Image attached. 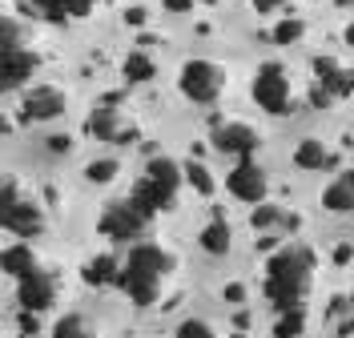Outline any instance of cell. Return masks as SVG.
Wrapping results in <instances>:
<instances>
[{
    "label": "cell",
    "mask_w": 354,
    "mask_h": 338,
    "mask_svg": "<svg viewBox=\"0 0 354 338\" xmlns=\"http://www.w3.org/2000/svg\"><path fill=\"white\" fill-rule=\"evenodd\" d=\"M310 274H314V254L302 246L278 250L266 262V298L278 306V314L302 306V298L310 290Z\"/></svg>",
    "instance_id": "6da1fadb"
},
{
    "label": "cell",
    "mask_w": 354,
    "mask_h": 338,
    "mask_svg": "<svg viewBox=\"0 0 354 338\" xmlns=\"http://www.w3.org/2000/svg\"><path fill=\"white\" fill-rule=\"evenodd\" d=\"M174 270V254L161 246H149V242H137L129 250V258L121 262V278L117 286L129 294L133 306H153L157 302V286L161 278Z\"/></svg>",
    "instance_id": "7a4b0ae2"
},
{
    "label": "cell",
    "mask_w": 354,
    "mask_h": 338,
    "mask_svg": "<svg viewBox=\"0 0 354 338\" xmlns=\"http://www.w3.org/2000/svg\"><path fill=\"white\" fill-rule=\"evenodd\" d=\"M177 89L185 93L194 105H214V101L221 97V89H225V73H221V65H214V61L194 57V61H185V65H181Z\"/></svg>",
    "instance_id": "3957f363"
},
{
    "label": "cell",
    "mask_w": 354,
    "mask_h": 338,
    "mask_svg": "<svg viewBox=\"0 0 354 338\" xmlns=\"http://www.w3.org/2000/svg\"><path fill=\"white\" fill-rule=\"evenodd\" d=\"M254 101H258V109L274 113V117L290 113V77L278 61H266L254 73Z\"/></svg>",
    "instance_id": "277c9868"
},
{
    "label": "cell",
    "mask_w": 354,
    "mask_h": 338,
    "mask_svg": "<svg viewBox=\"0 0 354 338\" xmlns=\"http://www.w3.org/2000/svg\"><path fill=\"white\" fill-rule=\"evenodd\" d=\"M258 145H262V137L254 125H245V121H225V125H214V149L218 153H230V158H254L258 153Z\"/></svg>",
    "instance_id": "5b68a950"
},
{
    "label": "cell",
    "mask_w": 354,
    "mask_h": 338,
    "mask_svg": "<svg viewBox=\"0 0 354 338\" xmlns=\"http://www.w3.org/2000/svg\"><path fill=\"white\" fill-rule=\"evenodd\" d=\"M145 222H149V218H141V214L133 209V202H113L109 209L101 214L97 229H101L105 238H113V242H129V238H137V234L145 229Z\"/></svg>",
    "instance_id": "8992f818"
},
{
    "label": "cell",
    "mask_w": 354,
    "mask_h": 338,
    "mask_svg": "<svg viewBox=\"0 0 354 338\" xmlns=\"http://www.w3.org/2000/svg\"><path fill=\"white\" fill-rule=\"evenodd\" d=\"M225 189L238 198V202H250V205H262L266 198V173L258 161H238L234 169H230V178H225Z\"/></svg>",
    "instance_id": "52a82bcc"
},
{
    "label": "cell",
    "mask_w": 354,
    "mask_h": 338,
    "mask_svg": "<svg viewBox=\"0 0 354 338\" xmlns=\"http://www.w3.org/2000/svg\"><path fill=\"white\" fill-rule=\"evenodd\" d=\"M17 302H21V310L41 314V310H48V306L57 302V282L44 270L24 274V278H17Z\"/></svg>",
    "instance_id": "ba28073f"
},
{
    "label": "cell",
    "mask_w": 354,
    "mask_h": 338,
    "mask_svg": "<svg viewBox=\"0 0 354 338\" xmlns=\"http://www.w3.org/2000/svg\"><path fill=\"white\" fill-rule=\"evenodd\" d=\"M65 93L53 89V85H37V89L24 93L21 101V117L24 121H57L61 113H65Z\"/></svg>",
    "instance_id": "9c48e42d"
},
{
    "label": "cell",
    "mask_w": 354,
    "mask_h": 338,
    "mask_svg": "<svg viewBox=\"0 0 354 338\" xmlns=\"http://www.w3.org/2000/svg\"><path fill=\"white\" fill-rule=\"evenodd\" d=\"M0 225H4L8 234H17V238H37L44 229V214H41L37 202L21 198V202H12V205L0 209Z\"/></svg>",
    "instance_id": "30bf717a"
},
{
    "label": "cell",
    "mask_w": 354,
    "mask_h": 338,
    "mask_svg": "<svg viewBox=\"0 0 354 338\" xmlns=\"http://www.w3.org/2000/svg\"><path fill=\"white\" fill-rule=\"evenodd\" d=\"M37 73V57L28 48H0V89L12 93Z\"/></svg>",
    "instance_id": "8fae6325"
},
{
    "label": "cell",
    "mask_w": 354,
    "mask_h": 338,
    "mask_svg": "<svg viewBox=\"0 0 354 338\" xmlns=\"http://www.w3.org/2000/svg\"><path fill=\"white\" fill-rule=\"evenodd\" d=\"M314 77H318V85L330 97H351L354 93V73L342 68L334 57H314Z\"/></svg>",
    "instance_id": "7c38bea8"
},
{
    "label": "cell",
    "mask_w": 354,
    "mask_h": 338,
    "mask_svg": "<svg viewBox=\"0 0 354 338\" xmlns=\"http://www.w3.org/2000/svg\"><path fill=\"white\" fill-rule=\"evenodd\" d=\"M88 133L97 137V141H133V129L121 125V117H117V105H101V109L88 113Z\"/></svg>",
    "instance_id": "4fadbf2b"
},
{
    "label": "cell",
    "mask_w": 354,
    "mask_h": 338,
    "mask_svg": "<svg viewBox=\"0 0 354 338\" xmlns=\"http://www.w3.org/2000/svg\"><path fill=\"white\" fill-rule=\"evenodd\" d=\"M322 205H326L330 214H354V169H342V173L322 189Z\"/></svg>",
    "instance_id": "5bb4252c"
},
{
    "label": "cell",
    "mask_w": 354,
    "mask_h": 338,
    "mask_svg": "<svg viewBox=\"0 0 354 338\" xmlns=\"http://www.w3.org/2000/svg\"><path fill=\"white\" fill-rule=\"evenodd\" d=\"M28 4H32V8L41 12L44 21H53V24H65L68 17H88L97 0H28Z\"/></svg>",
    "instance_id": "9a60e30c"
},
{
    "label": "cell",
    "mask_w": 354,
    "mask_h": 338,
    "mask_svg": "<svg viewBox=\"0 0 354 338\" xmlns=\"http://www.w3.org/2000/svg\"><path fill=\"white\" fill-rule=\"evenodd\" d=\"M129 202H133V209H137L141 218H153V214H161V209H169V205H174V202H169V198H165V194H161V189H157V185H153L149 178H141L137 185H133Z\"/></svg>",
    "instance_id": "2e32d148"
},
{
    "label": "cell",
    "mask_w": 354,
    "mask_h": 338,
    "mask_svg": "<svg viewBox=\"0 0 354 338\" xmlns=\"http://www.w3.org/2000/svg\"><path fill=\"white\" fill-rule=\"evenodd\" d=\"M145 178L153 181L157 189L174 202V198H177V185H181V178H185V169H181L177 161H169V158H153V161H149V169H145Z\"/></svg>",
    "instance_id": "e0dca14e"
},
{
    "label": "cell",
    "mask_w": 354,
    "mask_h": 338,
    "mask_svg": "<svg viewBox=\"0 0 354 338\" xmlns=\"http://www.w3.org/2000/svg\"><path fill=\"white\" fill-rule=\"evenodd\" d=\"M0 270L12 274V278H24V274L41 270V266H37V254H32V246L17 242V246H4V254H0Z\"/></svg>",
    "instance_id": "ac0fdd59"
},
{
    "label": "cell",
    "mask_w": 354,
    "mask_h": 338,
    "mask_svg": "<svg viewBox=\"0 0 354 338\" xmlns=\"http://www.w3.org/2000/svg\"><path fill=\"white\" fill-rule=\"evenodd\" d=\"M85 282L88 286H117V278H121V262L113 258V254H97V258H88L85 262Z\"/></svg>",
    "instance_id": "d6986e66"
},
{
    "label": "cell",
    "mask_w": 354,
    "mask_h": 338,
    "mask_svg": "<svg viewBox=\"0 0 354 338\" xmlns=\"http://www.w3.org/2000/svg\"><path fill=\"white\" fill-rule=\"evenodd\" d=\"M330 161H334L330 149H326L322 141H314V137L298 141V149H294V165H298V169H306V173H314V169H326Z\"/></svg>",
    "instance_id": "ffe728a7"
},
{
    "label": "cell",
    "mask_w": 354,
    "mask_h": 338,
    "mask_svg": "<svg viewBox=\"0 0 354 338\" xmlns=\"http://www.w3.org/2000/svg\"><path fill=\"white\" fill-rule=\"evenodd\" d=\"M121 73H125V81L129 85H145V81H153L157 77V65L149 53H129L125 57V65H121Z\"/></svg>",
    "instance_id": "44dd1931"
},
{
    "label": "cell",
    "mask_w": 354,
    "mask_h": 338,
    "mask_svg": "<svg viewBox=\"0 0 354 338\" xmlns=\"http://www.w3.org/2000/svg\"><path fill=\"white\" fill-rule=\"evenodd\" d=\"M201 250L205 254H230V225L214 218V222L201 229Z\"/></svg>",
    "instance_id": "7402d4cb"
},
{
    "label": "cell",
    "mask_w": 354,
    "mask_h": 338,
    "mask_svg": "<svg viewBox=\"0 0 354 338\" xmlns=\"http://www.w3.org/2000/svg\"><path fill=\"white\" fill-rule=\"evenodd\" d=\"M306 330V314H302V306H294V310H282L278 322H274V338H298Z\"/></svg>",
    "instance_id": "603a6c76"
},
{
    "label": "cell",
    "mask_w": 354,
    "mask_h": 338,
    "mask_svg": "<svg viewBox=\"0 0 354 338\" xmlns=\"http://www.w3.org/2000/svg\"><path fill=\"white\" fill-rule=\"evenodd\" d=\"M53 338H93V330H88V322L81 314H65L53 326Z\"/></svg>",
    "instance_id": "cb8c5ba5"
},
{
    "label": "cell",
    "mask_w": 354,
    "mask_h": 338,
    "mask_svg": "<svg viewBox=\"0 0 354 338\" xmlns=\"http://www.w3.org/2000/svg\"><path fill=\"white\" fill-rule=\"evenodd\" d=\"M117 173H121V165L113 158H101V161H88L85 165V178L93 181V185H105V181H113Z\"/></svg>",
    "instance_id": "d4e9b609"
},
{
    "label": "cell",
    "mask_w": 354,
    "mask_h": 338,
    "mask_svg": "<svg viewBox=\"0 0 354 338\" xmlns=\"http://www.w3.org/2000/svg\"><path fill=\"white\" fill-rule=\"evenodd\" d=\"M185 181L198 189L201 198H209V194H214V178H209V169H205L201 161H189V165H185Z\"/></svg>",
    "instance_id": "484cf974"
},
{
    "label": "cell",
    "mask_w": 354,
    "mask_h": 338,
    "mask_svg": "<svg viewBox=\"0 0 354 338\" xmlns=\"http://www.w3.org/2000/svg\"><path fill=\"white\" fill-rule=\"evenodd\" d=\"M286 222V214H282V209H278V205H254V214H250V225H254V229H270V225H282Z\"/></svg>",
    "instance_id": "4316f807"
},
{
    "label": "cell",
    "mask_w": 354,
    "mask_h": 338,
    "mask_svg": "<svg viewBox=\"0 0 354 338\" xmlns=\"http://www.w3.org/2000/svg\"><path fill=\"white\" fill-rule=\"evenodd\" d=\"M302 32H306V24L298 21V17H286L274 28V45H294V41H302Z\"/></svg>",
    "instance_id": "83f0119b"
},
{
    "label": "cell",
    "mask_w": 354,
    "mask_h": 338,
    "mask_svg": "<svg viewBox=\"0 0 354 338\" xmlns=\"http://www.w3.org/2000/svg\"><path fill=\"white\" fill-rule=\"evenodd\" d=\"M174 338H218V335L209 330V322H201V318H185V322L177 326Z\"/></svg>",
    "instance_id": "f1b7e54d"
},
{
    "label": "cell",
    "mask_w": 354,
    "mask_h": 338,
    "mask_svg": "<svg viewBox=\"0 0 354 338\" xmlns=\"http://www.w3.org/2000/svg\"><path fill=\"white\" fill-rule=\"evenodd\" d=\"M0 48H21V41H17V21L12 17L0 21Z\"/></svg>",
    "instance_id": "f546056e"
},
{
    "label": "cell",
    "mask_w": 354,
    "mask_h": 338,
    "mask_svg": "<svg viewBox=\"0 0 354 338\" xmlns=\"http://www.w3.org/2000/svg\"><path fill=\"white\" fill-rule=\"evenodd\" d=\"M12 202H21V189H17V178L8 173V178L0 181V209H4V205H12Z\"/></svg>",
    "instance_id": "4dcf8cb0"
},
{
    "label": "cell",
    "mask_w": 354,
    "mask_h": 338,
    "mask_svg": "<svg viewBox=\"0 0 354 338\" xmlns=\"http://www.w3.org/2000/svg\"><path fill=\"white\" fill-rule=\"evenodd\" d=\"M310 101H314V105H318V109H326V105H330L334 97H330V93H326V89H322V85H318V89L310 93Z\"/></svg>",
    "instance_id": "1f68e13d"
},
{
    "label": "cell",
    "mask_w": 354,
    "mask_h": 338,
    "mask_svg": "<svg viewBox=\"0 0 354 338\" xmlns=\"http://www.w3.org/2000/svg\"><path fill=\"white\" fill-rule=\"evenodd\" d=\"M221 298H225V302H242V298H245V290L238 286V282H234V286H225V290H221Z\"/></svg>",
    "instance_id": "d6a6232c"
},
{
    "label": "cell",
    "mask_w": 354,
    "mask_h": 338,
    "mask_svg": "<svg viewBox=\"0 0 354 338\" xmlns=\"http://www.w3.org/2000/svg\"><path fill=\"white\" fill-rule=\"evenodd\" d=\"M21 330L24 335H37V314H32V310H24L21 314Z\"/></svg>",
    "instance_id": "836d02e7"
},
{
    "label": "cell",
    "mask_w": 354,
    "mask_h": 338,
    "mask_svg": "<svg viewBox=\"0 0 354 338\" xmlns=\"http://www.w3.org/2000/svg\"><path fill=\"white\" fill-rule=\"evenodd\" d=\"M48 149L53 153H68V137H48Z\"/></svg>",
    "instance_id": "e575fe53"
},
{
    "label": "cell",
    "mask_w": 354,
    "mask_h": 338,
    "mask_svg": "<svg viewBox=\"0 0 354 338\" xmlns=\"http://www.w3.org/2000/svg\"><path fill=\"white\" fill-rule=\"evenodd\" d=\"M161 4H165V8H169V12H185V8H189V4H194V0H161Z\"/></svg>",
    "instance_id": "d590c367"
},
{
    "label": "cell",
    "mask_w": 354,
    "mask_h": 338,
    "mask_svg": "<svg viewBox=\"0 0 354 338\" xmlns=\"http://www.w3.org/2000/svg\"><path fill=\"white\" fill-rule=\"evenodd\" d=\"M278 4H282V0H254V8H258V12H274Z\"/></svg>",
    "instance_id": "8d00e7d4"
},
{
    "label": "cell",
    "mask_w": 354,
    "mask_h": 338,
    "mask_svg": "<svg viewBox=\"0 0 354 338\" xmlns=\"http://www.w3.org/2000/svg\"><path fill=\"white\" fill-rule=\"evenodd\" d=\"M125 21H129V24H141V21H145V12H141V8H129V12H125Z\"/></svg>",
    "instance_id": "74e56055"
},
{
    "label": "cell",
    "mask_w": 354,
    "mask_h": 338,
    "mask_svg": "<svg viewBox=\"0 0 354 338\" xmlns=\"http://www.w3.org/2000/svg\"><path fill=\"white\" fill-rule=\"evenodd\" d=\"M334 262H351V246H338V250H334Z\"/></svg>",
    "instance_id": "f35d334b"
},
{
    "label": "cell",
    "mask_w": 354,
    "mask_h": 338,
    "mask_svg": "<svg viewBox=\"0 0 354 338\" xmlns=\"http://www.w3.org/2000/svg\"><path fill=\"white\" fill-rule=\"evenodd\" d=\"M346 45H351V48H354V21H351V24H346Z\"/></svg>",
    "instance_id": "ab89813d"
},
{
    "label": "cell",
    "mask_w": 354,
    "mask_h": 338,
    "mask_svg": "<svg viewBox=\"0 0 354 338\" xmlns=\"http://www.w3.org/2000/svg\"><path fill=\"white\" fill-rule=\"evenodd\" d=\"M230 338H242V335H230Z\"/></svg>",
    "instance_id": "60d3db41"
},
{
    "label": "cell",
    "mask_w": 354,
    "mask_h": 338,
    "mask_svg": "<svg viewBox=\"0 0 354 338\" xmlns=\"http://www.w3.org/2000/svg\"><path fill=\"white\" fill-rule=\"evenodd\" d=\"M205 4H214V0H205Z\"/></svg>",
    "instance_id": "b9f144b4"
},
{
    "label": "cell",
    "mask_w": 354,
    "mask_h": 338,
    "mask_svg": "<svg viewBox=\"0 0 354 338\" xmlns=\"http://www.w3.org/2000/svg\"><path fill=\"white\" fill-rule=\"evenodd\" d=\"M351 302H354V294H351Z\"/></svg>",
    "instance_id": "7bdbcfd3"
}]
</instances>
